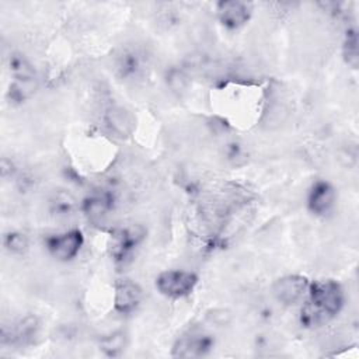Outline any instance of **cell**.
Returning <instances> with one entry per match:
<instances>
[{
    "mask_svg": "<svg viewBox=\"0 0 359 359\" xmlns=\"http://www.w3.org/2000/svg\"><path fill=\"white\" fill-rule=\"evenodd\" d=\"M112 205L114 199L109 194H94L83 201V212L90 220L97 222L108 215V212L112 209Z\"/></svg>",
    "mask_w": 359,
    "mask_h": 359,
    "instance_id": "cell-13",
    "label": "cell"
},
{
    "mask_svg": "<svg viewBox=\"0 0 359 359\" xmlns=\"http://www.w3.org/2000/svg\"><path fill=\"white\" fill-rule=\"evenodd\" d=\"M41 330V321L34 314H27L22 318H20L14 327L10 330V342L11 344H20L27 345L34 342L38 332Z\"/></svg>",
    "mask_w": 359,
    "mask_h": 359,
    "instance_id": "cell-11",
    "label": "cell"
},
{
    "mask_svg": "<svg viewBox=\"0 0 359 359\" xmlns=\"http://www.w3.org/2000/svg\"><path fill=\"white\" fill-rule=\"evenodd\" d=\"M144 231L139 226L122 227L111 234L109 251L116 262H123L142 243Z\"/></svg>",
    "mask_w": 359,
    "mask_h": 359,
    "instance_id": "cell-7",
    "label": "cell"
},
{
    "mask_svg": "<svg viewBox=\"0 0 359 359\" xmlns=\"http://www.w3.org/2000/svg\"><path fill=\"white\" fill-rule=\"evenodd\" d=\"M303 302L299 317L302 327L318 328L341 313L345 304V293L337 280L320 279L310 283Z\"/></svg>",
    "mask_w": 359,
    "mask_h": 359,
    "instance_id": "cell-1",
    "label": "cell"
},
{
    "mask_svg": "<svg viewBox=\"0 0 359 359\" xmlns=\"http://www.w3.org/2000/svg\"><path fill=\"white\" fill-rule=\"evenodd\" d=\"M128 345V335L123 331H114L105 337L101 338L100 341V349L102 351L104 355L115 358L119 356Z\"/></svg>",
    "mask_w": 359,
    "mask_h": 359,
    "instance_id": "cell-15",
    "label": "cell"
},
{
    "mask_svg": "<svg viewBox=\"0 0 359 359\" xmlns=\"http://www.w3.org/2000/svg\"><path fill=\"white\" fill-rule=\"evenodd\" d=\"M143 290L130 279H118L114 286V309L122 316L132 314L142 303Z\"/></svg>",
    "mask_w": 359,
    "mask_h": 359,
    "instance_id": "cell-8",
    "label": "cell"
},
{
    "mask_svg": "<svg viewBox=\"0 0 359 359\" xmlns=\"http://www.w3.org/2000/svg\"><path fill=\"white\" fill-rule=\"evenodd\" d=\"M213 346V335L202 330H189L177 338L171 355L175 358H202L210 353Z\"/></svg>",
    "mask_w": 359,
    "mask_h": 359,
    "instance_id": "cell-4",
    "label": "cell"
},
{
    "mask_svg": "<svg viewBox=\"0 0 359 359\" xmlns=\"http://www.w3.org/2000/svg\"><path fill=\"white\" fill-rule=\"evenodd\" d=\"M310 280L303 275H285L272 285V294L283 306H294L306 299Z\"/></svg>",
    "mask_w": 359,
    "mask_h": 359,
    "instance_id": "cell-5",
    "label": "cell"
},
{
    "mask_svg": "<svg viewBox=\"0 0 359 359\" xmlns=\"http://www.w3.org/2000/svg\"><path fill=\"white\" fill-rule=\"evenodd\" d=\"M3 244L11 254H24L28 250V238L20 231H10L4 236Z\"/></svg>",
    "mask_w": 359,
    "mask_h": 359,
    "instance_id": "cell-19",
    "label": "cell"
},
{
    "mask_svg": "<svg viewBox=\"0 0 359 359\" xmlns=\"http://www.w3.org/2000/svg\"><path fill=\"white\" fill-rule=\"evenodd\" d=\"M11 84L8 88V97L14 104H21L29 100L38 90V79L32 65L25 56L14 53L10 57Z\"/></svg>",
    "mask_w": 359,
    "mask_h": 359,
    "instance_id": "cell-2",
    "label": "cell"
},
{
    "mask_svg": "<svg viewBox=\"0 0 359 359\" xmlns=\"http://www.w3.org/2000/svg\"><path fill=\"white\" fill-rule=\"evenodd\" d=\"M342 56L345 63L351 69H358L359 52H358V31L356 28H348L342 43Z\"/></svg>",
    "mask_w": 359,
    "mask_h": 359,
    "instance_id": "cell-16",
    "label": "cell"
},
{
    "mask_svg": "<svg viewBox=\"0 0 359 359\" xmlns=\"http://www.w3.org/2000/svg\"><path fill=\"white\" fill-rule=\"evenodd\" d=\"M217 18L227 29H238L244 27L252 14L250 3L240 0H224L216 6Z\"/></svg>",
    "mask_w": 359,
    "mask_h": 359,
    "instance_id": "cell-9",
    "label": "cell"
},
{
    "mask_svg": "<svg viewBox=\"0 0 359 359\" xmlns=\"http://www.w3.org/2000/svg\"><path fill=\"white\" fill-rule=\"evenodd\" d=\"M142 69H143L142 57L139 56V53L133 50L123 52L116 62V70L119 76L125 79L136 77L142 72Z\"/></svg>",
    "mask_w": 359,
    "mask_h": 359,
    "instance_id": "cell-14",
    "label": "cell"
},
{
    "mask_svg": "<svg viewBox=\"0 0 359 359\" xmlns=\"http://www.w3.org/2000/svg\"><path fill=\"white\" fill-rule=\"evenodd\" d=\"M84 237L79 229H72L60 234H53L46 238L49 254L59 261H70L76 258L83 247Z\"/></svg>",
    "mask_w": 359,
    "mask_h": 359,
    "instance_id": "cell-6",
    "label": "cell"
},
{
    "mask_svg": "<svg viewBox=\"0 0 359 359\" xmlns=\"http://www.w3.org/2000/svg\"><path fill=\"white\" fill-rule=\"evenodd\" d=\"M50 209L55 216L67 217V216L73 215V212L76 209V203H74V199L69 194L66 195V194L60 192L52 199Z\"/></svg>",
    "mask_w": 359,
    "mask_h": 359,
    "instance_id": "cell-18",
    "label": "cell"
},
{
    "mask_svg": "<svg viewBox=\"0 0 359 359\" xmlns=\"http://www.w3.org/2000/svg\"><path fill=\"white\" fill-rule=\"evenodd\" d=\"M105 122L118 136H129L135 129L133 115L123 107H111L105 114Z\"/></svg>",
    "mask_w": 359,
    "mask_h": 359,
    "instance_id": "cell-12",
    "label": "cell"
},
{
    "mask_svg": "<svg viewBox=\"0 0 359 359\" xmlns=\"http://www.w3.org/2000/svg\"><path fill=\"white\" fill-rule=\"evenodd\" d=\"M165 83L171 93L174 94H184L189 87V77L188 74L180 67H170L165 73Z\"/></svg>",
    "mask_w": 359,
    "mask_h": 359,
    "instance_id": "cell-17",
    "label": "cell"
},
{
    "mask_svg": "<svg viewBox=\"0 0 359 359\" xmlns=\"http://www.w3.org/2000/svg\"><path fill=\"white\" fill-rule=\"evenodd\" d=\"M335 201L337 194L334 187L325 180H318L309 191L307 208L316 216H325L332 210Z\"/></svg>",
    "mask_w": 359,
    "mask_h": 359,
    "instance_id": "cell-10",
    "label": "cell"
},
{
    "mask_svg": "<svg viewBox=\"0 0 359 359\" xmlns=\"http://www.w3.org/2000/svg\"><path fill=\"white\" fill-rule=\"evenodd\" d=\"M156 289L168 299L189 296L198 285V275L184 269H168L156 278Z\"/></svg>",
    "mask_w": 359,
    "mask_h": 359,
    "instance_id": "cell-3",
    "label": "cell"
}]
</instances>
